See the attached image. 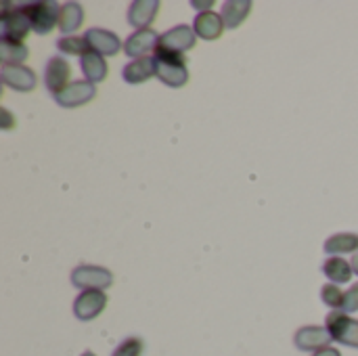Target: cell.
Wrapping results in <instances>:
<instances>
[{
    "label": "cell",
    "mask_w": 358,
    "mask_h": 356,
    "mask_svg": "<svg viewBox=\"0 0 358 356\" xmlns=\"http://www.w3.org/2000/svg\"><path fill=\"white\" fill-rule=\"evenodd\" d=\"M82 356H96L94 353H90V350H86V353H82Z\"/></svg>",
    "instance_id": "cell-31"
},
{
    "label": "cell",
    "mask_w": 358,
    "mask_h": 356,
    "mask_svg": "<svg viewBox=\"0 0 358 356\" xmlns=\"http://www.w3.org/2000/svg\"><path fill=\"white\" fill-rule=\"evenodd\" d=\"M313 356H342V353H340L338 348H334V346H327V348H323V350L315 353Z\"/></svg>",
    "instance_id": "cell-28"
},
{
    "label": "cell",
    "mask_w": 358,
    "mask_h": 356,
    "mask_svg": "<svg viewBox=\"0 0 358 356\" xmlns=\"http://www.w3.org/2000/svg\"><path fill=\"white\" fill-rule=\"evenodd\" d=\"M94 94H96V88H94L92 82H88V80H76L61 94H57L55 101L61 107H65V109H73V107H82V105L90 103L94 99Z\"/></svg>",
    "instance_id": "cell-12"
},
{
    "label": "cell",
    "mask_w": 358,
    "mask_h": 356,
    "mask_svg": "<svg viewBox=\"0 0 358 356\" xmlns=\"http://www.w3.org/2000/svg\"><path fill=\"white\" fill-rule=\"evenodd\" d=\"M145 350V342L141 338H126L111 356H143Z\"/></svg>",
    "instance_id": "cell-25"
},
{
    "label": "cell",
    "mask_w": 358,
    "mask_h": 356,
    "mask_svg": "<svg viewBox=\"0 0 358 356\" xmlns=\"http://www.w3.org/2000/svg\"><path fill=\"white\" fill-rule=\"evenodd\" d=\"M80 67L84 71V78L92 84H99V82H105L107 80V73H109V65L105 61V57H101L99 52L94 50H88L82 59H80Z\"/></svg>",
    "instance_id": "cell-17"
},
{
    "label": "cell",
    "mask_w": 358,
    "mask_h": 356,
    "mask_svg": "<svg viewBox=\"0 0 358 356\" xmlns=\"http://www.w3.org/2000/svg\"><path fill=\"white\" fill-rule=\"evenodd\" d=\"M71 283L73 287L86 292V290H101L105 292L107 287L113 285V275L111 271L94 264H80L71 271Z\"/></svg>",
    "instance_id": "cell-4"
},
{
    "label": "cell",
    "mask_w": 358,
    "mask_h": 356,
    "mask_svg": "<svg viewBox=\"0 0 358 356\" xmlns=\"http://www.w3.org/2000/svg\"><path fill=\"white\" fill-rule=\"evenodd\" d=\"M29 50L23 42H13V40H2L0 38V59L2 65H23L27 59Z\"/></svg>",
    "instance_id": "cell-22"
},
{
    "label": "cell",
    "mask_w": 358,
    "mask_h": 356,
    "mask_svg": "<svg viewBox=\"0 0 358 356\" xmlns=\"http://www.w3.org/2000/svg\"><path fill=\"white\" fill-rule=\"evenodd\" d=\"M329 342H334V340H331L327 327H319V325H306V327L298 329L294 336L296 348L302 353H313V355L327 348Z\"/></svg>",
    "instance_id": "cell-11"
},
{
    "label": "cell",
    "mask_w": 358,
    "mask_h": 356,
    "mask_svg": "<svg viewBox=\"0 0 358 356\" xmlns=\"http://www.w3.org/2000/svg\"><path fill=\"white\" fill-rule=\"evenodd\" d=\"M159 13L157 0H134L128 8V23L136 29H147Z\"/></svg>",
    "instance_id": "cell-14"
},
{
    "label": "cell",
    "mask_w": 358,
    "mask_h": 356,
    "mask_svg": "<svg viewBox=\"0 0 358 356\" xmlns=\"http://www.w3.org/2000/svg\"><path fill=\"white\" fill-rule=\"evenodd\" d=\"M0 78H2L4 86L13 88L17 92H31L38 84L34 69H29L25 65H2Z\"/></svg>",
    "instance_id": "cell-13"
},
{
    "label": "cell",
    "mask_w": 358,
    "mask_h": 356,
    "mask_svg": "<svg viewBox=\"0 0 358 356\" xmlns=\"http://www.w3.org/2000/svg\"><path fill=\"white\" fill-rule=\"evenodd\" d=\"M84 40L88 42L90 50L99 52L101 57H115L124 48V42L120 40V36L109 31V29H103V27L86 29L84 31Z\"/></svg>",
    "instance_id": "cell-9"
},
{
    "label": "cell",
    "mask_w": 358,
    "mask_h": 356,
    "mask_svg": "<svg viewBox=\"0 0 358 356\" xmlns=\"http://www.w3.org/2000/svg\"><path fill=\"white\" fill-rule=\"evenodd\" d=\"M193 6H195V8H201V6H203V8H210V6H212V2H203V4H199V2H193Z\"/></svg>",
    "instance_id": "cell-30"
},
{
    "label": "cell",
    "mask_w": 358,
    "mask_h": 356,
    "mask_svg": "<svg viewBox=\"0 0 358 356\" xmlns=\"http://www.w3.org/2000/svg\"><path fill=\"white\" fill-rule=\"evenodd\" d=\"M57 48H59L63 55L80 57V59L90 50V46H88V42L84 40V36H82V38H80V36H63V38L57 40Z\"/></svg>",
    "instance_id": "cell-23"
},
{
    "label": "cell",
    "mask_w": 358,
    "mask_h": 356,
    "mask_svg": "<svg viewBox=\"0 0 358 356\" xmlns=\"http://www.w3.org/2000/svg\"><path fill=\"white\" fill-rule=\"evenodd\" d=\"M84 23V8L78 2H65L61 4V15H59V29L63 36H71L76 29H80Z\"/></svg>",
    "instance_id": "cell-20"
},
{
    "label": "cell",
    "mask_w": 358,
    "mask_h": 356,
    "mask_svg": "<svg viewBox=\"0 0 358 356\" xmlns=\"http://www.w3.org/2000/svg\"><path fill=\"white\" fill-rule=\"evenodd\" d=\"M325 252L329 256H344V254H358L357 233H338L325 241Z\"/></svg>",
    "instance_id": "cell-21"
},
{
    "label": "cell",
    "mask_w": 358,
    "mask_h": 356,
    "mask_svg": "<svg viewBox=\"0 0 358 356\" xmlns=\"http://www.w3.org/2000/svg\"><path fill=\"white\" fill-rule=\"evenodd\" d=\"M350 266H352V273H355V275H358V254H355V256H352V260H350Z\"/></svg>",
    "instance_id": "cell-29"
},
{
    "label": "cell",
    "mask_w": 358,
    "mask_h": 356,
    "mask_svg": "<svg viewBox=\"0 0 358 356\" xmlns=\"http://www.w3.org/2000/svg\"><path fill=\"white\" fill-rule=\"evenodd\" d=\"M195 40H197V34L191 25H176L168 31H164L159 36V44L157 48L162 50H168V52H187L195 46Z\"/></svg>",
    "instance_id": "cell-7"
},
{
    "label": "cell",
    "mask_w": 358,
    "mask_h": 356,
    "mask_svg": "<svg viewBox=\"0 0 358 356\" xmlns=\"http://www.w3.org/2000/svg\"><path fill=\"white\" fill-rule=\"evenodd\" d=\"M344 294L346 292H342L336 283H325L321 287V300H323V304H327L334 311H342V306H344Z\"/></svg>",
    "instance_id": "cell-24"
},
{
    "label": "cell",
    "mask_w": 358,
    "mask_h": 356,
    "mask_svg": "<svg viewBox=\"0 0 358 356\" xmlns=\"http://www.w3.org/2000/svg\"><path fill=\"white\" fill-rule=\"evenodd\" d=\"M23 15L27 17L31 31L38 36L50 34L55 27H59V15H61V4L52 0H38V2H23L19 4Z\"/></svg>",
    "instance_id": "cell-2"
},
{
    "label": "cell",
    "mask_w": 358,
    "mask_h": 356,
    "mask_svg": "<svg viewBox=\"0 0 358 356\" xmlns=\"http://www.w3.org/2000/svg\"><path fill=\"white\" fill-rule=\"evenodd\" d=\"M2 17H0V38L2 40H13V42H23V38L31 31V25L23 10L19 6L10 8L8 2L2 4Z\"/></svg>",
    "instance_id": "cell-5"
},
{
    "label": "cell",
    "mask_w": 358,
    "mask_h": 356,
    "mask_svg": "<svg viewBox=\"0 0 358 356\" xmlns=\"http://www.w3.org/2000/svg\"><path fill=\"white\" fill-rule=\"evenodd\" d=\"M323 275L329 279V283L342 285L352 279V266L350 260H344L342 256H329L323 262Z\"/></svg>",
    "instance_id": "cell-19"
},
{
    "label": "cell",
    "mask_w": 358,
    "mask_h": 356,
    "mask_svg": "<svg viewBox=\"0 0 358 356\" xmlns=\"http://www.w3.org/2000/svg\"><path fill=\"white\" fill-rule=\"evenodd\" d=\"M155 59V78L170 88H180L189 82L187 57L178 52H168L162 48L153 50Z\"/></svg>",
    "instance_id": "cell-1"
},
{
    "label": "cell",
    "mask_w": 358,
    "mask_h": 356,
    "mask_svg": "<svg viewBox=\"0 0 358 356\" xmlns=\"http://www.w3.org/2000/svg\"><path fill=\"white\" fill-rule=\"evenodd\" d=\"M0 115H2V128L4 130H10L13 128V118H10V113H8V109H0Z\"/></svg>",
    "instance_id": "cell-27"
},
{
    "label": "cell",
    "mask_w": 358,
    "mask_h": 356,
    "mask_svg": "<svg viewBox=\"0 0 358 356\" xmlns=\"http://www.w3.org/2000/svg\"><path fill=\"white\" fill-rule=\"evenodd\" d=\"M344 313H357L358 311V283H355L346 294H344V306H342Z\"/></svg>",
    "instance_id": "cell-26"
},
{
    "label": "cell",
    "mask_w": 358,
    "mask_h": 356,
    "mask_svg": "<svg viewBox=\"0 0 358 356\" xmlns=\"http://www.w3.org/2000/svg\"><path fill=\"white\" fill-rule=\"evenodd\" d=\"M193 29L197 34V38L201 40H218L222 36V31L227 29L222 17L214 10H203L195 17L193 21Z\"/></svg>",
    "instance_id": "cell-15"
},
{
    "label": "cell",
    "mask_w": 358,
    "mask_h": 356,
    "mask_svg": "<svg viewBox=\"0 0 358 356\" xmlns=\"http://www.w3.org/2000/svg\"><path fill=\"white\" fill-rule=\"evenodd\" d=\"M107 306V296L101 290H86L73 300V315L80 321H94Z\"/></svg>",
    "instance_id": "cell-8"
},
{
    "label": "cell",
    "mask_w": 358,
    "mask_h": 356,
    "mask_svg": "<svg viewBox=\"0 0 358 356\" xmlns=\"http://www.w3.org/2000/svg\"><path fill=\"white\" fill-rule=\"evenodd\" d=\"M159 36L153 27H147V29H136L134 34H130L124 42V52L134 61V59H141V57H147L151 50L157 48L159 44Z\"/></svg>",
    "instance_id": "cell-10"
},
{
    "label": "cell",
    "mask_w": 358,
    "mask_h": 356,
    "mask_svg": "<svg viewBox=\"0 0 358 356\" xmlns=\"http://www.w3.org/2000/svg\"><path fill=\"white\" fill-rule=\"evenodd\" d=\"M325 327L334 342L358 348V321L344 311H334L325 319Z\"/></svg>",
    "instance_id": "cell-3"
},
{
    "label": "cell",
    "mask_w": 358,
    "mask_h": 356,
    "mask_svg": "<svg viewBox=\"0 0 358 356\" xmlns=\"http://www.w3.org/2000/svg\"><path fill=\"white\" fill-rule=\"evenodd\" d=\"M155 76V59L153 57H141L124 65L122 78L128 84H143Z\"/></svg>",
    "instance_id": "cell-16"
},
{
    "label": "cell",
    "mask_w": 358,
    "mask_h": 356,
    "mask_svg": "<svg viewBox=\"0 0 358 356\" xmlns=\"http://www.w3.org/2000/svg\"><path fill=\"white\" fill-rule=\"evenodd\" d=\"M252 8H254V4L250 0H229V2L222 4L220 17H222L224 25L229 29H237L248 19Z\"/></svg>",
    "instance_id": "cell-18"
},
{
    "label": "cell",
    "mask_w": 358,
    "mask_h": 356,
    "mask_svg": "<svg viewBox=\"0 0 358 356\" xmlns=\"http://www.w3.org/2000/svg\"><path fill=\"white\" fill-rule=\"evenodd\" d=\"M69 78H71V65H69L67 59L55 55V57H50L46 61V67H44V84L50 90V94H55V97L61 94L71 84Z\"/></svg>",
    "instance_id": "cell-6"
}]
</instances>
